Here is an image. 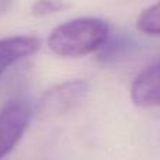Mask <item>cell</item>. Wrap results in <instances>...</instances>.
<instances>
[{
	"label": "cell",
	"instance_id": "obj_1",
	"mask_svg": "<svg viewBox=\"0 0 160 160\" xmlns=\"http://www.w3.org/2000/svg\"><path fill=\"white\" fill-rule=\"evenodd\" d=\"M110 38V25L96 17H79L53 28L48 47L61 58H82L101 49Z\"/></svg>",
	"mask_w": 160,
	"mask_h": 160
},
{
	"label": "cell",
	"instance_id": "obj_2",
	"mask_svg": "<svg viewBox=\"0 0 160 160\" xmlns=\"http://www.w3.org/2000/svg\"><path fill=\"white\" fill-rule=\"evenodd\" d=\"M88 91L84 80H68L59 83L47 91L39 100L38 115L42 119H52L65 115L80 104Z\"/></svg>",
	"mask_w": 160,
	"mask_h": 160
},
{
	"label": "cell",
	"instance_id": "obj_3",
	"mask_svg": "<svg viewBox=\"0 0 160 160\" xmlns=\"http://www.w3.org/2000/svg\"><path fill=\"white\" fill-rule=\"evenodd\" d=\"M31 118L25 101H10L0 110V160H3L22 138Z\"/></svg>",
	"mask_w": 160,
	"mask_h": 160
},
{
	"label": "cell",
	"instance_id": "obj_4",
	"mask_svg": "<svg viewBox=\"0 0 160 160\" xmlns=\"http://www.w3.org/2000/svg\"><path fill=\"white\" fill-rule=\"evenodd\" d=\"M133 104L142 108L160 105V61L143 69L131 86Z\"/></svg>",
	"mask_w": 160,
	"mask_h": 160
},
{
	"label": "cell",
	"instance_id": "obj_5",
	"mask_svg": "<svg viewBox=\"0 0 160 160\" xmlns=\"http://www.w3.org/2000/svg\"><path fill=\"white\" fill-rule=\"evenodd\" d=\"M41 39L34 35H16L0 39V76L18 61L38 52Z\"/></svg>",
	"mask_w": 160,
	"mask_h": 160
},
{
	"label": "cell",
	"instance_id": "obj_6",
	"mask_svg": "<svg viewBox=\"0 0 160 160\" xmlns=\"http://www.w3.org/2000/svg\"><path fill=\"white\" fill-rule=\"evenodd\" d=\"M136 28L146 35H160V2L149 6L139 14L136 20Z\"/></svg>",
	"mask_w": 160,
	"mask_h": 160
},
{
	"label": "cell",
	"instance_id": "obj_7",
	"mask_svg": "<svg viewBox=\"0 0 160 160\" xmlns=\"http://www.w3.org/2000/svg\"><path fill=\"white\" fill-rule=\"evenodd\" d=\"M66 7H69V4L63 0H37L31 7V11L37 17H44L55 14Z\"/></svg>",
	"mask_w": 160,
	"mask_h": 160
},
{
	"label": "cell",
	"instance_id": "obj_8",
	"mask_svg": "<svg viewBox=\"0 0 160 160\" xmlns=\"http://www.w3.org/2000/svg\"><path fill=\"white\" fill-rule=\"evenodd\" d=\"M8 4H10V0H0V11L6 10Z\"/></svg>",
	"mask_w": 160,
	"mask_h": 160
}]
</instances>
